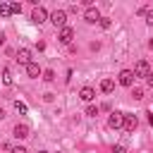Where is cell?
<instances>
[{"mask_svg": "<svg viewBox=\"0 0 153 153\" xmlns=\"http://www.w3.org/2000/svg\"><path fill=\"white\" fill-rule=\"evenodd\" d=\"M146 84H148V86H153V72H151V74L146 76Z\"/></svg>", "mask_w": 153, "mask_h": 153, "instance_id": "26", "label": "cell"}, {"mask_svg": "<svg viewBox=\"0 0 153 153\" xmlns=\"http://www.w3.org/2000/svg\"><path fill=\"white\" fill-rule=\"evenodd\" d=\"M148 45H151V50H153V38H151V41H148Z\"/></svg>", "mask_w": 153, "mask_h": 153, "instance_id": "29", "label": "cell"}, {"mask_svg": "<svg viewBox=\"0 0 153 153\" xmlns=\"http://www.w3.org/2000/svg\"><path fill=\"white\" fill-rule=\"evenodd\" d=\"M12 12H10V2H2L0 5V17H10Z\"/></svg>", "mask_w": 153, "mask_h": 153, "instance_id": "16", "label": "cell"}, {"mask_svg": "<svg viewBox=\"0 0 153 153\" xmlns=\"http://www.w3.org/2000/svg\"><path fill=\"white\" fill-rule=\"evenodd\" d=\"M14 110H17V112H22V115H26V112H29L26 103H22V100H14Z\"/></svg>", "mask_w": 153, "mask_h": 153, "instance_id": "14", "label": "cell"}, {"mask_svg": "<svg viewBox=\"0 0 153 153\" xmlns=\"http://www.w3.org/2000/svg\"><path fill=\"white\" fill-rule=\"evenodd\" d=\"M38 153H48V151H38Z\"/></svg>", "mask_w": 153, "mask_h": 153, "instance_id": "30", "label": "cell"}, {"mask_svg": "<svg viewBox=\"0 0 153 153\" xmlns=\"http://www.w3.org/2000/svg\"><path fill=\"white\" fill-rule=\"evenodd\" d=\"M10 153H26V148H24V146H12Z\"/></svg>", "mask_w": 153, "mask_h": 153, "instance_id": "24", "label": "cell"}, {"mask_svg": "<svg viewBox=\"0 0 153 153\" xmlns=\"http://www.w3.org/2000/svg\"><path fill=\"white\" fill-rule=\"evenodd\" d=\"M131 72H134V76H143V79H146V76L151 74V67H148V62H146V60H139V62L134 65V69H131Z\"/></svg>", "mask_w": 153, "mask_h": 153, "instance_id": "4", "label": "cell"}, {"mask_svg": "<svg viewBox=\"0 0 153 153\" xmlns=\"http://www.w3.org/2000/svg\"><path fill=\"white\" fill-rule=\"evenodd\" d=\"M12 136H14V139H26V136H29V124H14Z\"/></svg>", "mask_w": 153, "mask_h": 153, "instance_id": "10", "label": "cell"}, {"mask_svg": "<svg viewBox=\"0 0 153 153\" xmlns=\"http://www.w3.org/2000/svg\"><path fill=\"white\" fill-rule=\"evenodd\" d=\"M122 115H124V112H112V115L108 117V127H110V129H120V127H122Z\"/></svg>", "mask_w": 153, "mask_h": 153, "instance_id": "9", "label": "cell"}, {"mask_svg": "<svg viewBox=\"0 0 153 153\" xmlns=\"http://www.w3.org/2000/svg\"><path fill=\"white\" fill-rule=\"evenodd\" d=\"M112 88H115V81L112 79H103L100 81V91L103 93H112Z\"/></svg>", "mask_w": 153, "mask_h": 153, "instance_id": "13", "label": "cell"}, {"mask_svg": "<svg viewBox=\"0 0 153 153\" xmlns=\"http://www.w3.org/2000/svg\"><path fill=\"white\" fill-rule=\"evenodd\" d=\"M43 81H48V84L55 81V72H53V69H45V72H43Z\"/></svg>", "mask_w": 153, "mask_h": 153, "instance_id": "17", "label": "cell"}, {"mask_svg": "<svg viewBox=\"0 0 153 153\" xmlns=\"http://www.w3.org/2000/svg\"><path fill=\"white\" fill-rule=\"evenodd\" d=\"M26 74H29L31 79H38V76L43 74V69L38 67V62H29V65H26Z\"/></svg>", "mask_w": 153, "mask_h": 153, "instance_id": "11", "label": "cell"}, {"mask_svg": "<svg viewBox=\"0 0 153 153\" xmlns=\"http://www.w3.org/2000/svg\"><path fill=\"white\" fill-rule=\"evenodd\" d=\"M60 43H65V45H69L72 43V38H74V29L72 26H65V29H60Z\"/></svg>", "mask_w": 153, "mask_h": 153, "instance_id": "6", "label": "cell"}, {"mask_svg": "<svg viewBox=\"0 0 153 153\" xmlns=\"http://www.w3.org/2000/svg\"><path fill=\"white\" fill-rule=\"evenodd\" d=\"M5 117H7V115H5V110L0 108V120H5Z\"/></svg>", "mask_w": 153, "mask_h": 153, "instance_id": "27", "label": "cell"}, {"mask_svg": "<svg viewBox=\"0 0 153 153\" xmlns=\"http://www.w3.org/2000/svg\"><path fill=\"white\" fill-rule=\"evenodd\" d=\"M134 79H136V76H134V72H131V69H122V72H120V76H117V81H120L122 86H134Z\"/></svg>", "mask_w": 153, "mask_h": 153, "instance_id": "5", "label": "cell"}, {"mask_svg": "<svg viewBox=\"0 0 153 153\" xmlns=\"http://www.w3.org/2000/svg\"><path fill=\"white\" fill-rule=\"evenodd\" d=\"M45 19H48V10L41 7V5L33 7V12H31V22H33V24H43Z\"/></svg>", "mask_w": 153, "mask_h": 153, "instance_id": "3", "label": "cell"}, {"mask_svg": "<svg viewBox=\"0 0 153 153\" xmlns=\"http://www.w3.org/2000/svg\"><path fill=\"white\" fill-rule=\"evenodd\" d=\"M79 98H81V100H84V103H91V100H93V98H96V91H93V88H91V86H84V88H81V91H79Z\"/></svg>", "mask_w": 153, "mask_h": 153, "instance_id": "12", "label": "cell"}, {"mask_svg": "<svg viewBox=\"0 0 153 153\" xmlns=\"http://www.w3.org/2000/svg\"><path fill=\"white\" fill-rule=\"evenodd\" d=\"M112 153H127V148L122 143H117V146H112Z\"/></svg>", "mask_w": 153, "mask_h": 153, "instance_id": "23", "label": "cell"}, {"mask_svg": "<svg viewBox=\"0 0 153 153\" xmlns=\"http://www.w3.org/2000/svg\"><path fill=\"white\" fill-rule=\"evenodd\" d=\"M143 17H146V24H151V26H153V10H148V7H146Z\"/></svg>", "mask_w": 153, "mask_h": 153, "instance_id": "21", "label": "cell"}, {"mask_svg": "<svg viewBox=\"0 0 153 153\" xmlns=\"http://www.w3.org/2000/svg\"><path fill=\"white\" fill-rule=\"evenodd\" d=\"M131 98L134 100H141L143 98V88H131Z\"/></svg>", "mask_w": 153, "mask_h": 153, "instance_id": "18", "label": "cell"}, {"mask_svg": "<svg viewBox=\"0 0 153 153\" xmlns=\"http://www.w3.org/2000/svg\"><path fill=\"white\" fill-rule=\"evenodd\" d=\"M48 17H50V22H53L55 26H60V29L67 26V12H65V10H55V12L48 14Z\"/></svg>", "mask_w": 153, "mask_h": 153, "instance_id": "2", "label": "cell"}, {"mask_svg": "<svg viewBox=\"0 0 153 153\" xmlns=\"http://www.w3.org/2000/svg\"><path fill=\"white\" fill-rule=\"evenodd\" d=\"M136 127H139V117H136V115H129V112H124V115H122V129L131 134Z\"/></svg>", "mask_w": 153, "mask_h": 153, "instance_id": "1", "label": "cell"}, {"mask_svg": "<svg viewBox=\"0 0 153 153\" xmlns=\"http://www.w3.org/2000/svg\"><path fill=\"white\" fill-rule=\"evenodd\" d=\"M10 12H12V14H19V12H22V5H19V2H10Z\"/></svg>", "mask_w": 153, "mask_h": 153, "instance_id": "20", "label": "cell"}, {"mask_svg": "<svg viewBox=\"0 0 153 153\" xmlns=\"http://www.w3.org/2000/svg\"><path fill=\"white\" fill-rule=\"evenodd\" d=\"M2 43H5V33L0 31V45H2Z\"/></svg>", "mask_w": 153, "mask_h": 153, "instance_id": "28", "label": "cell"}, {"mask_svg": "<svg viewBox=\"0 0 153 153\" xmlns=\"http://www.w3.org/2000/svg\"><path fill=\"white\" fill-rule=\"evenodd\" d=\"M2 84H5V86H12V74H10V69H2Z\"/></svg>", "mask_w": 153, "mask_h": 153, "instance_id": "15", "label": "cell"}, {"mask_svg": "<svg viewBox=\"0 0 153 153\" xmlns=\"http://www.w3.org/2000/svg\"><path fill=\"white\" fill-rule=\"evenodd\" d=\"M53 98H55V93H45V96H43V100H45V103H53Z\"/></svg>", "mask_w": 153, "mask_h": 153, "instance_id": "25", "label": "cell"}, {"mask_svg": "<svg viewBox=\"0 0 153 153\" xmlns=\"http://www.w3.org/2000/svg\"><path fill=\"white\" fill-rule=\"evenodd\" d=\"M98 24H100L103 29H110V19H108V17H100V22H98Z\"/></svg>", "mask_w": 153, "mask_h": 153, "instance_id": "22", "label": "cell"}, {"mask_svg": "<svg viewBox=\"0 0 153 153\" xmlns=\"http://www.w3.org/2000/svg\"><path fill=\"white\" fill-rule=\"evenodd\" d=\"M84 19H86L88 24H98V22H100V12H98L96 7H88V10L84 12Z\"/></svg>", "mask_w": 153, "mask_h": 153, "instance_id": "7", "label": "cell"}, {"mask_svg": "<svg viewBox=\"0 0 153 153\" xmlns=\"http://www.w3.org/2000/svg\"><path fill=\"white\" fill-rule=\"evenodd\" d=\"M98 110H100L98 105H88V108H86V115H88V117H96V115H98Z\"/></svg>", "mask_w": 153, "mask_h": 153, "instance_id": "19", "label": "cell"}, {"mask_svg": "<svg viewBox=\"0 0 153 153\" xmlns=\"http://www.w3.org/2000/svg\"><path fill=\"white\" fill-rule=\"evenodd\" d=\"M14 60H17V65H24V67H26V65L31 62V50H29V48H22Z\"/></svg>", "mask_w": 153, "mask_h": 153, "instance_id": "8", "label": "cell"}]
</instances>
